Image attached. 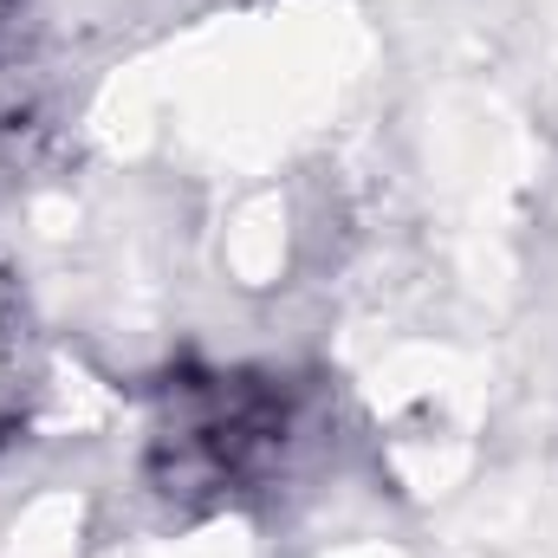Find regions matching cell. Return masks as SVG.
<instances>
[{
  "label": "cell",
  "mask_w": 558,
  "mask_h": 558,
  "mask_svg": "<svg viewBox=\"0 0 558 558\" xmlns=\"http://www.w3.org/2000/svg\"><path fill=\"white\" fill-rule=\"evenodd\" d=\"M13 13H20V0H0V26H7V20H13Z\"/></svg>",
  "instance_id": "cell-1"
}]
</instances>
